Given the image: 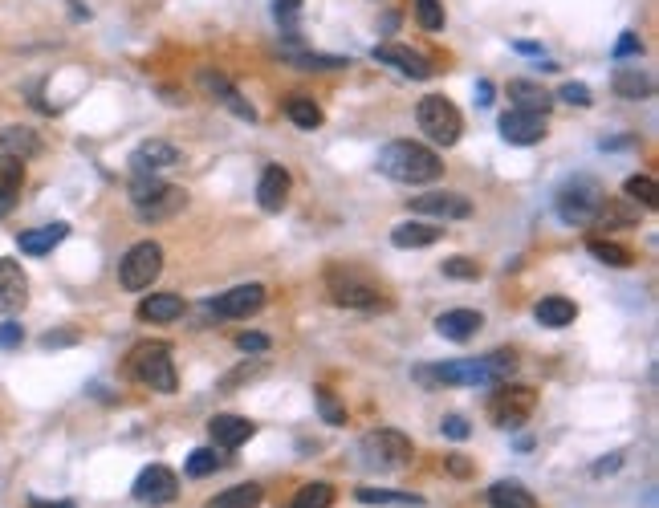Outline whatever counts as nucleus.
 Here are the masks:
<instances>
[{
  "label": "nucleus",
  "instance_id": "1",
  "mask_svg": "<svg viewBox=\"0 0 659 508\" xmlns=\"http://www.w3.org/2000/svg\"><path fill=\"white\" fill-rule=\"evenodd\" d=\"M379 171L395 183H407V187H419V183H436L444 175V163L432 147L424 143H411V139H395L379 151Z\"/></svg>",
  "mask_w": 659,
  "mask_h": 508
},
{
  "label": "nucleus",
  "instance_id": "2",
  "mask_svg": "<svg viewBox=\"0 0 659 508\" xmlns=\"http://www.w3.org/2000/svg\"><path fill=\"white\" fill-rule=\"evenodd\" d=\"M131 204H135L139 220H167L188 204V192L175 183H159L155 175H139L131 183Z\"/></svg>",
  "mask_w": 659,
  "mask_h": 508
},
{
  "label": "nucleus",
  "instance_id": "3",
  "mask_svg": "<svg viewBox=\"0 0 659 508\" xmlns=\"http://www.w3.org/2000/svg\"><path fill=\"white\" fill-rule=\"evenodd\" d=\"M131 374L139 378L143 387L159 391V395H175V387H179L167 342H143V346H135L131 350Z\"/></svg>",
  "mask_w": 659,
  "mask_h": 508
},
{
  "label": "nucleus",
  "instance_id": "4",
  "mask_svg": "<svg viewBox=\"0 0 659 508\" xmlns=\"http://www.w3.org/2000/svg\"><path fill=\"white\" fill-rule=\"evenodd\" d=\"M415 118H419V131H424L436 147H456V143H460L464 118H460V110H456L444 94H428L424 102H419Z\"/></svg>",
  "mask_w": 659,
  "mask_h": 508
},
{
  "label": "nucleus",
  "instance_id": "5",
  "mask_svg": "<svg viewBox=\"0 0 659 508\" xmlns=\"http://www.w3.org/2000/svg\"><path fill=\"white\" fill-rule=\"evenodd\" d=\"M603 200H607V196H603V187H598L590 175H574V179H566V183L558 187V196H554L558 216H562L566 224H590Z\"/></svg>",
  "mask_w": 659,
  "mask_h": 508
},
{
  "label": "nucleus",
  "instance_id": "6",
  "mask_svg": "<svg viewBox=\"0 0 659 508\" xmlns=\"http://www.w3.org/2000/svg\"><path fill=\"white\" fill-rule=\"evenodd\" d=\"M358 452H363V460L379 472H391V468H403L411 460V439L395 427H379V431H367L363 439H358Z\"/></svg>",
  "mask_w": 659,
  "mask_h": 508
},
{
  "label": "nucleus",
  "instance_id": "7",
  "mask_svg": "<svg viewBox=\"0 0 659 508\" xmlns=\"http://www.w3.org/2000/svg\"><path fill=\"white\" fill-rule=\"evenodd\" d=\"M163 273V248L155 240H139L123 261H118V281L131 293H143L155 285V277Z\"/></svg>",
  "mask_w": 659,
  "mask_h": 508
},
{
  "label": "nucleus",
  "instance_id": "8",
  "mask_svg": "<svg viewBox=\"0 0 659 508\" xmlns=\"http://www.w3.org/2000/svg\"><path fill=\"white\" fill-rule=\"evenodd\" d=\"M537 407V391L533 387H521V383H497V391L489 395V419L497 427H521Z\"/></svg>",
  "mask_w": 659,
  "mask_h": 508
},
{
  "label": "nucleus",
  "instance_id": "9",
  "mask_svg": "<svg viewBox=\"0 0 659 508\" xmlns=\"http://www.w3.org/2000/svg\"><path fill=\"white\" fill-rule=\"evenodd\" d=\"M330 297L338 305H346V309H379V305H387L375 285L358 281L354 273H338V269L330 273Z\"/></svg>",
  "mask_w": 659,
  "mask_h": 508
},
{
  "label": "nucleus",
  "instance_id": "10",
  "mask_svg": "<svg viewBox=\"0 0 659 508\" xmlns=\"http://www.w3.org/2000/svg\"><path fill=\"white\" fill-rule=\"evenodd\" d=\"M196 82H200V90H204L212 102H220V106H224V110H232L236 118L257 122V110H253V106L241 98V90H236V86H232V82H228L220 70H200V74H196Z\"/></svg>",
  "mask_w": 659,
  "mask_h": 508
},
{
  "label": "nucleus",
  "instance_id": "11",
  "mask_svg": "<svg viewBox=\"0 0 659 508\" xmlns=\"http://www.w3.org/2000/svg\"><path fill=\"white\" fill-rule=\"evenodd\" d=\"M501 139L513 147H533L546 139V114H533V110H509L501 118Z\"/></svg>",
  "mask_w": 659,
  "mask_h": 508
},
{
  "label": "nucleus",
  "instance_id": "12",
  "mask_svg": "<svg viewBox=\"0 0 659 508\" xmlns=\"http://www.w3.org/2000/svg\"><path fill=\"white\" fill-rule=\"evenodd\" d=\"M415 216H432V220H468L472 216V200L460 192H432V196H415L411 200Z\"/></svg>",
  "mask_w": 659,
  "mask_h": 508
},
{
  "label": "nucleus",
  "instance_id": "13",
  "mask_svg": "<svg viewBox=\"0 0 659 508\" xmlns=\"http://www.w3.org/2000/svg\"><path fill=\"white\" fill-rule=\"evenodd\" d=\"M175 496H179V480H175L171 468L151 464V468L139 472V480H135V500H143V504H167V500H175Z\"/></svg>",
  "mask_w": 659,
  "mask_h": 508
},
{
  "label": "nucleus",
  "instance_id": "14",
  "mask_svg": "<svg viewBox=\"0 0 659 508\" xmlns=\"http://www.w3.org/2000/svg\"><path fill=\"white\" fill-rule=\"evenodd\" d=\"M375 61H383V66H395L403 78H415V82H424V78H432L436 70H432V61L424 57V53H415V49H407V45H375Z\"/></svg>",
  "mask_w": 659,
  "mask_h": 508
},
{
  "label": "nucleus",
  "instance_id": "15",
  "mask_svg": "<svg viewBox=\"0 0 659 508\" xmlns=\"http://www.w3.org/2000/svg\"><path fill=\"white\" fill-rule=\"evenodd\" d=\"M179 163H184L179 147H171V143H163V139H147V143H139L135 155H131L135 175H155V171H167V167H179Z\"/></svg>",
  "mask_w": 659,
  "mask_h": 508
},
{
  "label": "nucleus",
  "instance_id": "16",
  "mask_svg": "<svg viewBox=\"0 0 659 508\" xmlns=\"http://www.w3.org/2000/svg\"><path fill=\"white\" fill-rule=\"evenodd\" d=\"M261 305H265V285H236L212 301V313L216 317H249Z\"/></svg>",
  "mask_w": 659,
  "mask_h": 508
},
{
  "label": "nucleus",
  "instance_id": "17",
  "mask_svg": "<svg viewBox=\"0 0 659 508\" xmlns=\"http://www.w3.org/2000/svg\"><path fill=\"white\" fill-rule=\"evenodd\" d=\"M29 301V277L17 261H0V309L17 313Z\"/></svg>",
  "mask_w": 659,
  "mask_h": 508
},
{
  "label": "nucleus",
  "instance_id": "18",
  "mask_svg": "<svg viewBox=\"0 0 659 508\" xmlns=\"http://www.w3.org/2000/svg\"><path fill=\"white\" fill-rule=\"evenodd\" d=\"M481 326H485V317L476 313V309H448V313L436 317V330L448 342H472Z\"/></svg>",
  "mask_w": 659,
  "mask_h": 508
},
{
  "label": "nucleus",
  "instance_id": "19",
  "mask_svg": "<svg viewBox=\"0 0 659 508\" xmlns=\"http://www.w3.org/2000/svg\"><path fill=\"white\" fill-rule=\"evenodd\" d=\"M208 431H212L216 448H241V443H249L257 435V423H249L245 415H216L208 423Z\"/></svg>",
  "mask_w": 659,
  "mask_h": 508
},
{
  "label": "nucleus",
  "instance_id": "20",
  "mask_svg": "<svg viewBox=\"0 0 659 508\" xmlns=\"http://www.w3.org/2000/svg\"><path fill=\"white\" fill-rule=\"evenodd\" d=\"M257 204L265 212H281L289 204V171L285 167H265L261 171V183H257Z\"/></svg>",
  "mask_w": 659,
  "mask_h": 508
},
{
  "label": "nucleus",
  "instance_id": "21",
  "mask_svg": "<svg viewBox=\"0 0 659 508\" xmlns=\"http://www.w3.org/2000/svg\"><path fill=\"white\" fill-rule=\"evenodd\" d=\"M66 236H70V224L57 220V224H45V228L21 232V236H17V248L25 252V257H45V252H53Z\"/></svg>",
  "mask_w": 659,
  "mask_h": 508
},
{
  "label": "nucleus",
  "instance_id": "22",
  "mask_svg": "<svg viewBox=\"0 0 659 508\" xmlns=\"http://www.w3.org/2000/svg\"><path fill=\"white\" fill-rule=\"evenodd\" d=\"M175 317H184V297L179 293H151L139 301V322H175Z\"/></svg>",
  "mask_w": 659,
  "mask_h": 508
},
{
  "label": "nucleus",
  "instance_id": "23",
  "mask_svg": "<svg viewBox=\"0 0 659 508\" xmlns=\"http://www.w3.org/2000/svg\"><path fill=\"white\" fill-rule=\"evenodd\" d=\"M440 236H444V228L440 224H424V220H403V224L391 228V244L395 248H428Z\"/></svg>",
  "mask_w": 659,
  "mask_h": 508
},
{
  "label": "nucleus",
  "instance_id": "24",
  "mask_svg": "<svg viewBox=\"0 0 659 508\" xmlns=\"http://www.w3.org/2000/svg\"><path fill=\"white\" fill-rule=\"evenodd\" d=\"M533 317L542 326H550V330H566V326H574V317H578V305L570 301V297H542L537 301V309H533Z\"/></svg>",
  "mask_w": 659,
  "mask_h": 508
},
{
  "label": "nucleus",
  "instance_id": "25",
  "mask_svg": "<svg viewBox=\"0 0 659 508\" xmlns=\"http://www.w3.org/2000/svg\"><path fill=\"white\" fill-rule=\"evenodd\" d=\"M489 508H537V496L517 480H497L489 488Z\"/></svg>",
  "mask_w": 659,
  "mask_h": 508
},
{
  "label": "nucleus",
  "instance_id": "26",
  "mask_svg": "<svg viewBox=\"0 0 659 508\" xmlns=\"http://www.w3.org/2000/svg\"><path fill=\"white\" fill-rule=\"evenodd\" d=\"M611 90H615L619 98H627V102H639V98L651 94V78H647L639 66H619L615 78H611Z\"/></svg>",
  "mask_w": 659,
  "mask_h": 508
},
{
  "label": "nucleus",
  "instance_id": "27",
  "mask_svg": "<svg viewBox=\"0 0 659 508\" xmlns=\"http://www.w3.org/2000/svg\"><path fill=\"white\" fill-rule=\"evenodd\" d=\"M0 151L5 155H13V159H33L37 151H41V143H37V131H29V126H9V131H0Z\"/></svg>",
  "mask_w": 659,
  "mask_h": 508
},
{
  "label": "nucleus",
  "instance_id": "28",
  "mask_svg": "<svg viewBox=\"0 0 659 508\" xmlns=\"http://www.w3.org/2000/svg\"><path fill=\"white\" fill-rule=\"evenodd\" d=\"M509 98L517 102V110H533V114H546L550 102H554V94H546L537 82H525V78L509 82Z\"/></svg>",
  "mask_w": 659,
  "mask_h": 508
},
{
  "label": "nucleus",
  "instance_id": "29",
  "mask_svg": "<svg viewBox=\"0 0 659 508\" xmlns=\"http://www.w3.org/2000/svg\"><path fill=\"white\" fill-rule=\"evenodd\" d=\"M285 118L293 126H302V131H318V126H322V106L314 98H306V94H293V98H285Z\"/></svg>",
  "mask_w": 659,
  "mask_h": 508
},
{
  "label": "nucleus",
  "instance_id": "30",
  "mask_svg": "<svg viewBox=\"0 0 659 508\" xmlns=\"http://www.w3.org/2000/svg\"><path fill=\"white\" fill-rule=\"evenodd\" d=\"M261 484H236V488H224L220 496H212L204 508H257L261 504Z\"/></svg>",
  "mask_w": 659,
  "mask_h": 508
},
{
  "label": "nucleus",
  "instance_id": "31",
  "mask_svg": "<svg viewBox=\"0 0 659 508\" xmlns=\"http://www.w3.org/2000/svg\"><path fill=\"white\" fill-rule=\"evenodd\" d=\"M586 248H590L594 261H603V265H611V269H631V265H635V252H631L627 244H615V240H586Z\"/></svg>",
  "mask_w": 659,
  "mask_h": 508
},
{
  "label": "nucleus",
  "instance_id": "32",
  "mask_svg": "<svg viewBox=\"0 0 659 508\" xmlns=\"http://www.w3.org/2000/svg\"><path fill=\"white\" fill-rule=\"evenodd\" d=\"M363 504H395V508H424V496L415 492H391V488H358Z\"/></svg>",
  "mask_w": 659,
  "mask_h": 508
},
{
  "label": "nucleus",
  "instance_id": "33",
  "mask_svg": "<svg viewBox=\"0 0 659 508\" xmlns=\"http://www.w3.org/2000/svg\"><path fill=\"white\" fill-rule=\"evenodd\" d=\"M330 504H334V488L326 480H314V484L297 488V496H293L289 508H330Z\"/></svg>",
  "mask_w": 659,
  "mask_h": 508
},
{
  "label": "nucleus",
  "instance_id": "34",
  "mask_svg": "<svg viewBox=\"0 0 659 508\" xmlns=\"http://www.w3.org/2000/svg\"><path fill=\"white\" fill-rule=\"evenodd\" d=\"M623 196H627L631 204L655 208V204H659V187H655V179H651V175H631V179L623 183Z\"/></svg>",
  "mask_w": 659,
  "mask_h": 508
},
{
  "label": "nucleus",
  "instance_id": "35",
  "mask_svg": "<svg viewBox=\"0 0 659 508\" xmlns=\"http://www.w3.org/2000/svg\"><path fill=\"white\" fill-rule=\"evenodd\" d=\"M289 61L297 70H342L346 57H334V53H302V49H289Z\"/></svg>",
  "mask_w": 659,
  "mask_h": 508
},
{
  "label": "nucleus",
  "instance_id": "36",
  "mask_svg": "<svg viewBox=\"0 0 659 508\" xmlns=\"http://www.w3.org/2000/svg\"><path fill=\"white\" fill-rule=\"evenodd\" d=\"M21 183H25V163L0 151V192L17 196V192H21Z\"/></svg>",
  "mask_w": 659,
  "mask_h": 508
},
{
  "label": "nucleus",
  "instance_id": "37",
  "mask_svg": "<svg viewBox=\"0 0 659 508\" xmlns=\"http://www.w3.org/2000/svg\"><path fill=\"white\" fill-rule=\"evenodd\" d=\"M216 468H224V460L216 456V448H196V452L188 456V476H192V480H204V476H212Z\"/></svg>",
  "mask_w": 659,
  "mask_h": 508
},
{
  "label": "nucleus",
  "instance_id": "38",
  "mask_svg": "<svg viewBox=\"0 0 659 508\" xmlns=\"http://www.w3.org/2000/svg\"><path fill=\"white\" fill-rule=\"evenodd\" d=\"M415 17L428 33H440L444 29V5L440 0H415Z\"/></svg>",
  "mask_w": 659,
  "mask_h": 508
},
{
  "label": "nucleus",
  "instance_id": "39",
  "mask_svg": "<svg viewBox=\"0 0 659 508\" xmlns=\"http://www.w3.org/2000/svg\"><path fill=\"white\" fill-rule=\"evenodd\" d=\"M594 220L598 224H619V228H631L635 224V212L627 208V204H598V212H594Z\"/></svg>",
  "mask_w": 659,
  "mask_h": 508
},
{
  "label": "nucleus",
  "instance_id": "40",
  "mask_svg": "<svg viewBox=\"0 0 659 508\" xmlns=\"http://www.w3.org/2000/svg\"><path fill=\"white\" fill-rule=\"evenodd\" d=\"M440 269H444V277H452V281H476V277H481V265H476L472 257H448Z\"/></svg>",
  "mask_w": 659,
  "mask_h": 508
},
{
  "label": "nucleus",
  "instance_id": "41",
  "mask_svg": "<svg viewBox=\"0 0 659 508\" xmlns=\"http://www.w3.org/2000/svg\"><path fill=\"white\" fill-rule=\"evenodd\" d=\"M314 399H318V411H322V419H326V423H334V427H338V423H346V411L338 407V399H334L326 387H318V391H314Z\"/></svg>",
  "mask_w": 659,
  "mask_h": 508
},
{
  "label": "nucleus",
  "instance_id": "42",
  "mask_svg": "<svg viewBox=\"0 0 659 508\" xmlns=\"http://www.w3.org/2000/svg\"><path fill=\"white\" fill-rule=\"evenodd\" d=\"M558 98L570 102V106H590V90H586L582 82H566V86L558 90Z\"/></svg>",
  "mask_w": 659,
  "mask_h": 508
},
{
  "label": "nucleus",
  "instance_id": "43",
  "mask_svg": "<svg viewBox=\"0 0 659 508\" xmlns=\"http://www.w3.org/2000/svg\"><path fill=\"white\" fill-rule=\"evenodd\" d=\"M440 431H444L448 439H468V435H472V427H468V419H464V415H444Z\"/></svg>",
  "mask_w": 659,
  "mask_h": 508
},
{
  "label": "nucleus",
  "instance_id": "44",
  "mask_svg": "<svg viewBox=\"0 0 659 508\" xmlns=\"http://www.w3.org/2000/svg\"><path fill=\"white\" fill-rule=\"evenodd\" d=\"M25 342V330L17 326V322H5L0 326V350H17Z\"/></svg>",
  "mask_w": 659,
  "mask_h": 508
},
{
  "label": "nucleus",
  "instance_id": "45",
  "mask_svg": "<svg viewBox=\"0 0 659 508\" xmlns=\"http://www.w3.org/2000/svg\"><path fill=\"white\" fill-rule=\"evenodd\" d=\"M236 346H241L245 354H265L269 350V338L265 334H241V338H236Z\"/></svg>",
  "mask_w": 659,
  "mask_h": 508
},
{
  "label": "nucleus",
  "instance_id": "46",
  "mask_svg": "<svg viewBox=\"0 0 659 508\" xmlns=\"http://www.w3.org/2000/svg\"><path fill=\"white\" fill-rule=\"evenodd\" d=\"M78 342V330H57V334H45L41 346L45 350H57V346H74Z\"/></svg>",
  "mask_w": 659,
  "mask_h": 508
},
{
  "label": "nucleus",
  "instance_id": "47",
  "mask_svg": "<svg viewBox=\"0 0 659 508\" xmlns=\"http://www.w3.org/2000/svg\"><path fill=\"white\" fill-rule=\"evenodd\" d=\"M273 13H277V21H285V25H289L297 13H302V0H277Z\"/></svg>",
  "mask_w": 659,
  "mask_h": 508
},
{
  "label": "nucleus",
  "instance_id": "48",
  "mask_svg": "<svg viewBox=\"0 0 659 508\" xmlns=\"http://www.w3.org/2000/svg\"><path fill=\"white\" fill-rule=\"evenodd\" d=\"M631 53H643V45H639V37H635V33H623V37H619V45H615V57H631Z\"/></svg>",
  "mask_w": 659,
  "mask_h": 508
},
{
  "label": "nucleus",
  "instance_id": "49",
  "mask_svg": "<svg viewBox=\"0 0 659 508\" xmlns=\"http://www.w3.org/2000/svg\"><path fill=\"white\" fill-rule=\"evenodd\" d=\"M448 472H452V476H468V472H472V464H468V460H460V456H452V460H448Z\"/></svg>",
  "mask_w": 659,
  "mask_h": 508
},
{
  "label": "nucleus",
  "instance_id": "50",
  "mask_svg": "<svg viewBox=\"0 0 659 508\" xmlns=\"http://www.w3.org/2000/svg\"><path fill=\"white\" fill-rule=\"evenodd\" d=\"M17 208V196H9V192H0V220H5L9 212Z\"/></svg>",
  "mask_w": 659,
  "mask_h": 508
},
{
  "label": "nucleus",
  "instance_id": "51",
  "mask_svg": "<svg viewBox=\"0 0 659 508\" xmlns=\"http://www.w3.org/2000/svg\"><path fill=\"white\" fill-rule=\"evenodd\" d=\"M476 102H481V106H489V102H493V86H489V82L476 86Z\"/></svg>",
  "mask_w": 659,
  "mask_h": 508
},
{
  "label": "nucleus",
  "instance_id": "52",
  "mask_svg": "<svg viewBox=\"0 0 659 508\" xmlns=\"http://www.w3.org/2000/svg\"><path fill=\"white\" fill-rule=\"evenodd\" d=\"M29 508H74L70 500H33Z\"/></svg>",
  "mask_w": 659,
  "mask_h": 508
}]
</instances>
